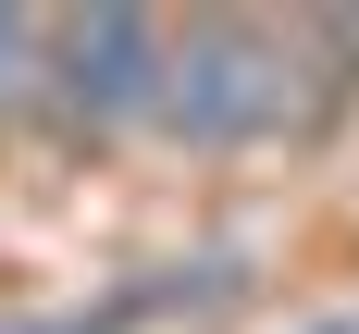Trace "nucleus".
Listing matches in <instances>:
<instances>
[{
    "label": "nucleus",
    "instance_id": "f257e3e1",
    "mask_svg": "<svg viewBox=\"0 0 359 334\" xmlns=\"http://www.w3.org/2000/svg\"><path fill=\"white\" fill-rule=\"evenodd\" d=\"M285 111H297V62H285L273 25H236V13L174 25V50H161V111H149V124H174L186 148H260Z\"/></svg>",
    "mask_w": 359,
    "mask_h": 334
},
{
    "label": "nucleus",
    "instance_id": "f03ea898",
    "mask_svg": "<svg viewBox=\"0 0 359 334\" xmlns=\"http://www.w3.org/2000/svg\"><path fill=\"white\" fill-rule=\"evenodd\" d=\"M161 50H174L161 13H50V99H62V124H87V137L149 124L161 111Z\"/></svg>",
    "mask_w": 359,
    "mask_h": 334
},
{
    "label": "nucleus",
    "instance_id": "7ed1b4c3",
    "mask_svg": "<svg viewBox=\"0 0 359 334\" xmlns=\"http://www.w3.org/2000/svg\"><path fill=\"white\" fill-rule=\"evenodd\" d=\"M13 99H50V13H13L0 0V111Z\"/></svg>",
    "mask_w": 359,
    "mask_h": 334
},
{
    "label": "nucleus",
    "instance_id": "20e7f679",
    "mask_svg": "<svg viewBox=\"0 0 359 334\" xmlns=\"http://www.w3.org/2000/svg\"><path fill=\"white\" fill-rule=\"evenodd\" d=\"M62 334H161V322H137V309L111 297V309H87V322H62Z\"/></svg>",
    "mask_w": 359,
    "mask_h": 334
},
{
    "label": "nucleus",
    "instance_id": "39448f33",
    "mask_svg": "<svg viewBox=\"0 0 359 334\" xmlns=\"http://www.w3.org/2000/svg\"><path fill=\"white\" fill-rule=\"evenodd\" d=\"M310 334H359V322H310Z\"/></svg>",
    "mask_w": 359,
    "mask_h": 334
},
{
    "label": "nucleus",
    "instance_id": "423d86ee",
    "mask_svg": "<svg viewBox=\"0 0 359 334\" xmlns=\"http://www.w3.org/2000/svg\"><path fill=\"white\" fill-rule=\"evenodd\" d=\"M334 37H359V13H347V25H334Z\"/></svg>",
    "mask_w": 359,
    "mask_h": 334
}]
</instances>
